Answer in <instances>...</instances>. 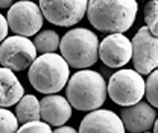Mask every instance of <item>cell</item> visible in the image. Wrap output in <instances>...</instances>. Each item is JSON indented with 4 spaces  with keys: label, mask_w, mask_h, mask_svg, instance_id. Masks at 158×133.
<instances>
[{
    "label": "cell",
    "mask_w": 158,
    "mask_h": 133,
    "mask_svg": "<svg viewBox=\"0 0 158 133\" xmlns=\"http://www.w3.org/2000/svg\"><path fill=\"white\" fill-rule=\"evenodd\" d=\"M138 5L135 0H91L87 17L94 29L110 33H123L135 21Z\"/></svg>",
    "instance_id": "cell-1"
},
{
    "label": "cell",
    "mask_w": 158,
    "mask_h": 133,
    "mask_svg": "<svg viewBox=\"0 0 158 133\" xmlns=\"http://www.w3.org/2000/svg\"><path fill=\"white\" fill-rule=\"evenodd\" d=\"M65 95L72 108L81 112H93L103 106L108 97L106 82L98 71L79 70L69 79Z\"/></svg>",
    "instance_id": "cell-2"
},
{
    "label": "cell",
    "mask_w": 158,
    "mask_h": 133,
    "mask_svg": "<svg viewBox=\"0 0 158 133\" xmlns=\"http://www.w3.org/2000/svg\"><path fill=\"white\" fill-rule=\"evenodd\" d=\"M27 79L35 91L53 95L65 88L70 79V67L58 53L40 55L29 67Z\"/></svg>",
    "instance_id": "cell-3"
},
{
    "label": "cell",
    "mask_w": 158,
    "mask_h": 133,
    "mask_svg": "<svg viewBox=\"0 0 158 133\" xmlns=\"http://www.w3.org/2000/svg\"><path fill=\"white\" fill-rule=\"evenodd\" d=\"M59 50L69 67L88 70L99 59V38L85 27H76L61 38Z\"/></svg>",
    "instance_id": "cell-4"
},
{
    "label": "cell",
    "mask_w": 158,
    "mask_h": 133,
    "mask_svg": "<svg viewBox=\"0 0 158 133\" xmlns=\"http://www.w3.org/2000/svg\"><path fill=\"white\" fill-rule=\"evenodd\" d=\"M108 97L118 106L129 108L141 101L146 91V82L135 70H118L106 83Z\"/></svg>",
    "instance_id": "cell-5"
},
{
    "label": "cell",
    "mask_w": 158,
    "mask_h": 133,
    "mask_svg": "<svg viewBox=\"0 0 158 133\" xmlns=\"http://www.w3.org/2000/svg\"><path fill=\"white\" fill-rule=\"evenodd\" d=\"M37 59V49L29 38L12 35L0 44V64L11 71H23Z\"/></svg>",
    "instance_id": "cell-6"
},
{
    "label": "cell",
    "mask_w": 158,
    "mask_h": 133,
    "mask_svg": "<svg viewBox=\"0 0 158 133\" xmlns=\"http://www.w3.org/2000/svg\"><path fill=\"white\" fill-rule=\"evenodd\" d=\"M43 17L50 24L70 27L85 17L87 0H41L38 3Z\"/></svg>",
    "instance_id": "cell-7"
},
{
    "label": "cell",
    "mask_w": 158,
    "mask_h": 133,
    "mask_svg": "<svg viewBox=\"0 0 158 133\" xmlns=\"http://www.w3.org/2000/svg\"><path fill=\"white\" fill-rule=\"evenodd\" d=\"M8 26L9 29L19 35L29 38L32 35H38L44 17L41 14L38 3L34 2H15L8 9Z\"/></svg>",
    "instance_id": "cell-8"
},
{
    "label": "cell",
    "mask_w": 158,
    "mask_h": 133,
    "mask_svg": "<svg viewBox=\"0 0 158 133\" xmlns=\"http://www.w3.org/2000/svg\"><path fill=\"white\" fill-rule=\"evenodd\" d=\"M131 44L134 70L140 76H149L158 68V38L144 26L137 30Z\"/></svg>",
    "instance_id": "cell-9"
},
{
    "label": "cell",
    "mask_w": 158,
    "mask_h": 133,
    "mask_svg": "<svg viewBox=\"0 0 158 133\" xmlns=\"http://www.w3.org/2000/svg\"><path fill=\"white\" fill-rule=\"evenodd\" d=\"M99 59L110 68H120L132 61V44L123 33H111L99 42Z\"/></svg>",
    "instance_id": "cell-10"
},
{
    "label": "cell",
    "mask_w": 158,
    "mask_h": 133,
    "mask_svg": "<svg viewBox=\"0 0 158 133\" xmlns=\"http://www.w3.org/2000/svg\"><path fill=\"white\" fill-rule=\"evenodd\" d=\"M118 116L126 132L146 133L154 127L157 121V111L148 101H140L134 106L122 109Z\"/></svg>",
    "instance_id": "cell-11"
},
{
    "label": "cell",
    "mask_w": 158,
    "mask_h": 133,
    "mask_svg": "<svg viewBox=\"0 0 158 133\" xmlns=\"http://www.w3.org/2000/svg\"><path fill=\"white\" fill-rule=\"evenodd\" d=\"M79 133H126L120 116L113 111L98 109L84 116Z\"/></svg>",
    "instance_id": "cell-12"
},
{
    "label": "cell",
    "mask_w": 158,
    "mask_h": 133,
    "mask_svg": "<svg viewBox=\"0 0 158 133\" xmlns=\"http://www.w3.org/2000/svg\"><path fill=\"white\" fill-rule=\"evenodd\" d=\"M72 106L62 95H46L40 100V115L43 123L53 126V127H62L72 116Z\"/></svg>",
    "instance_id": "cell-13"
},
{
    "label": "cell",
    "mask_w": 158,
    "mask_h": 133,
    "mask_svg": "<svg viewBox=\"0 0 158 133\" xmlns=\"http://www.w3.org/2000/svg\"><path fill=\"white\" fill-rule=\"evenodd\" d=\"M24 97V88L15 76L14 71L8 68H0V108L6 109L14 104H19V101Z\"/></svg>",
    "instance_id": "cell-14"
},
{
    "label": "cell",
    "mask_w": 158,
    "mask_h": 133,
    "mask_svg": "<svg viewBox=\"0 0 158 133\" xmlns=\"http://www.w3.org/2000/svg\"><path fill=\"white\" fill-rule=\"evenodd\" d=\"M15 116L20 124H29L41 119L40 115V100L32 94H24L15 108Z\"/></svg>",
    "instance_id": "cell-15"
},
{
    "label": "cell",
    "mask_w": 158,
    "mask_h": 133,
    "mask_svg": "<svg viewBox=\"0 0 158 133\" xmlns=\"http://www.w3.org/2000/svg\"><path fill=\"white\" fill-rule=\"evenodd\" d=\"M32 42L37 49V53L49 55V53H56L59 44H61V38H59V33H56L55 30L47 29V30L40 32L38 35H35Z\"/></svg>",
    "instance_id": "cell-16"
},
{
    "label": "cell",
    "mask_w": 158,
    "mask_h": 133,
    "mask_svg": "<svg viewBox=\"0 0 158 133\" xmlns=\"http://www.w3.org/2000/svg\"><path fill=\"white\" fill-rule=\"evenodd\" d=\"M144 23L148 30L158 38V0L148 2L144 6Z\"/></svg>",
    "instance_id": "cell-17"
},
{
    "label": "cell",
    "mask_w": 158,
    "mask_h": 133,
    "mask_svg": "<svg viewBox=\"0 0 158 133\" xmlns=\"http://www.w3.org/2000/svg\"><path fill=\"white\" fill-rule=\"evenodd\" d=\"M19 132V119L15 114L8 109L0 108V133H17Z\"/></svg>",
    "instance_id": "cell-18"
},
{
    "label": "cell",
    "mask_w": 158,
    "mask_h": 133,
    "mask_svg": "<svg viewBox=\"0 0 158 133\" xmlns=\"http://www.w3.org/2000/svg\"><path fill=\"white\" fill-rule=\"evenodd\" d=\"M144 95L148 98V103L155 109H158V68L155 71H152L148 80H146V91Z\"/></svg>",
    "instance_id": "cell-19"
},
{
    "label": "cell",
    "mask_w": 158,
    "mask_h": 133,
    "mask_svg": "<svg viewBox=\"0 0 158 133\" xmlns=\"http://www.w3.org/2000/svg\"><path fill=\"white\" fill-rule=\"evenodd\" d=\"M17 133H53V130L50 129L49 124H46L43 121H35V123L23 124Z\"/></svg>",
    "instance_id": "cell-20"
},
{
    "label": "cell",
    "mask_w": 158,
    "mask_h": 133,
    "mask_svg": "<svg viewBox=\"0 0 158 133\" xmlns=\"http://www.w3.org/2000/svg\"><path fill=\"white\" fill-rule=\"evenodd\" d=\"M8 30H9L8 20H6V17H3V15L0 14V44L8 38V37H6V35H8Z\"/></svg>",
    "instance_id": "cell-21"
},
{
    "label": "cell",
    "mask_w": 158,
    "mask_h": 133,
    "mask_svg": "<svg viewBox=\"0 0 158 133\" xmlns=\"http://www.w3.org/2000/svg\"><path fill=\"white\" fill-rule=\"evenodd\" d=\"M53 133H79L75 127H70V126H62V127H58L55 129Z\"/></svg>",
    "instance_id": "cell-22"
},
{
    "label": "cell",
    "mask_w": 158,
    "mask_h": 133,
    "mask_svg": "<svg viewBox=\"0 0 158 133\" xmlns=\"http://www.w3.org/2000/svg\"><path fill=\"white\" fill-rule=\"evenodd\" d=\"M14 5V2L12 0H0V9H9L11 6Z\"/></svg>",
    "instance_id": "cell-23"
},
{
    "label": "cell",
    "mask_w": 158,
    "mask_h": 133,
    "mask_svg": "<svg viewBox=\"0 0 158 133\" xmlns=\"http://www.w3.org/2000/svg\"><path fill=\"white\" fill-rule=\"evenodd\" d=\"M154 133H158V116H157V121L154 124Z\"/></svg>",
    "instance_id": "cell-24"
},
{
    "label": "cell",
    "mask_w": 158,
    "mask_h": 133,
    "mask_svg": "<svg viewBox=\"0 0 158 133\" xmlns=\"http://www.w3.org/2000/svg\"><path fill=\"white\" fill-rule=\"evenodd\" d=\"M146 133H151V132H146Z\"/></svg>",
    "instance_id": "cell-25"
}]
</instances>
